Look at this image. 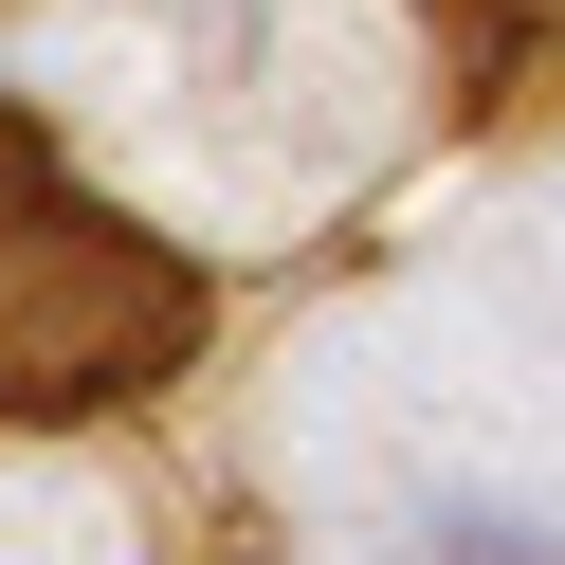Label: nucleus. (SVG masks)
I'll return each mask as SVG.
<instances>
[{
  "mask_svg": "<svg viewBox=\"0 0 565 565\" xmlns=\"http://www.w3.org/2000/svg\"><path fill=\"white\" fill-rule=\"evenodd\" d=\"M456 565H565V547H547V529H511V511H475V529H456Z\"/></svg>",
  "mask_w": 565,
  "mask_h": 565,
  "instance_id": "f257e3e1",
  "label": "nucleus"
}]
</instances>
